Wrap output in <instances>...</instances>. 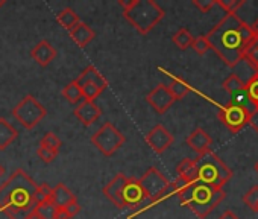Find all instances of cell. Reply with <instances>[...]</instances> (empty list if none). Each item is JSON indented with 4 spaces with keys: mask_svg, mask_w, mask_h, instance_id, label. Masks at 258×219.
<instances>
[{
    "mask_svg": "<svg viewBox=\"0 0 258 219\" xmlns=\"http://www.w3.org/2000/svg\"><path fill=\"white\" fill-rule=\"evenodd\" d=\"M46 115L47 110L44 108V105H41L32 94H26L13 110V116L26 130H32L34 127H37Z\"/></svg>",
    "mask_w": 258,
    "mask_h": 219,
    "instance_id": "cell-7",
    "label": "cell"
},
{
    "mask_svg": "<svg viewBox=\"0 0 258 219\" xmlns=\"http://www.w3.org/2000/svg\"><path fill=\"white\" fill-rule=\"evenodd\" d=\"M146 102L155 110L158 115H164L167 110L175 103V97L172 96L167 85L160 84L152 91L146 94Z\"/></svg>",
    "mask_w": 258,
    "mask_h": 219,
    "instance_id": "cell-11",
    "label": "cell"
},
{
    "mask_svg": "<svg viewBox=\"0 0 258 219\" xmlns=\"http://www.w3.org/2000/svg\"><path fill=\"white\" fill-rule=\"evenodd\" d=\"M247 125H250V127H252V128H253V130L258 133V108H255L253 112L250 113Z\"/></svg>",
    "mask_w": 258,
    "mask_h": 219,
    "instance_id": "cell-39",
    "label": "cell"
},
{
    "mask_svg": "<svg viewBox=\"0 0 258 219\" xmlns=\"http://www.w3.org/2000/svg\"><path fill=\"white\" fill-rule=\"evenodd\" d=\"M5 5V0H0V8H2Z\"/></svg>",
    "mask_w": 258,
    "mask_h": 219,
    "instance_id": "cell-45",
    "label": "cell"
},
{
    "mask_svg": "<svg viewBox=\"0 0 258 219\" xmlns=\"http://www.w3.org/2000/svg\"><path fill=\"white\" fill-rule=\"evenodd\" d=\"M62 210L66 211V214L69 217H72V216H75V214H78L81 211V205L78 204V201H72L70 204H67L66 207H62Z\"/></svg>",
    "mask_w": 258,
    "mask_h": 219,
    "instance_id": "cell-38",
    "label": "cell"
},
{
    "mask_svg": "<svg viewBox=\"0 0 258 219\" xmlns=\"http://www.w3.org/2000/svg\"><path fill=\"white\" fill-rule=\"evenodd\" d=\"M145 142L157 152V154H163L166 152L175 142L172 133L161 124L155 125L146 136H145Z\"/></svg>",
    "mask_w": 258,
    "mask_h": 219,
    "instance_id": "cell-10",
    "label": "cell"
},
{
    "mask_svg": "<svg viewBox=\"0 0 258 219\" xmlns=\"http://www.w3.org/2000/svg\"><path fill=\"white\" fill-rule=\"evenodd\" d=\"M222 87H223L225 91H228V93L232 96V94H235V93L244 90V88H246V84L243 82L241 78H238V76H235V75L232 73V75H229V76L223 81Z\"/></svg>",
    "mask_w": 258,
    "mask_h": 219,
    "instance_id": "cell-27",
    "label": "cell"
},
{
    "mask_svg": "<svg viewBox=\"0 0 258 219\" xmlns=\"http://www.w3.org/2000/svg\"><path fill=\"white\" fill-rule=\"evenodd\" d=\"M58 207L52 201H40L35 207V211L43 217V219H55L58 213Z\"/></svg>",
    "mask_w": 258,
    "mask_h": 219,
    "instance_id": "cell-28",
    "label": "cell"
},
{
    "mask_svg": "<svg viewBox=\"0 0 258 219\" xmlns=\"http://www.w3.org/2000/svg\"><path fill=\"white\" fill-rule=\"evenodd\" d=\"M250 31H252L253 37H258V19H256V20H255V23L250 26Z\"/></svg>",
    "mask_w": 258,
    "mask_h": 219,
    "instance_id": "cell-42",
    "label": "cell"
},
{
    "mask_svg": "<svg viewBox=\"0 0 258 219\" xmlns=\"http://www.w3.org/2000/svg\"><path fill=\"white\" fill-rule=\"evenodd\" d=\"M173 43L178 46V49L181 50H187L188 47H191V43L195 40V37L191 35V32L187 28H181L173 37H172Z\"/></svg>",
    "mask_w": 258,
    "mask_h": 219,
    "instance_id": "cell-24",
    "label": "cell"
},
{
    "mask_svg": "<svg viewBox=\"0 0 258 219\" xmlns=\"http://www.w3.org/2000/svg\"><path fill=\"white\" fill-rule=\"evenodd\" d=\"M62 96H64L70 103H73V105L81 103V100L84 99L82 91H81V87H79L75 81H72L70 84H67V85L62 88Z\"/></svg>",
    "mask_w": 258,
    "mask_h": 219,
    "instance_id": "cell-25",
    "label": "cell"
},
{
    "mask_svg": "<svg viewBox=\"0 0 258 219\" xmlns=\"http://www.w3.org/2000/svg\"><path fill=\"white\" fill-rule=\"evenodd\" d=\"M219 119L220 122L231 131V133H238L241 131L247 122H249V116L250 112L240 105H234V103H226L225 106H222L219 110Z\"/></svg>",
    "mask_w": 258,
    "mask_h": 219,
    "instance_id": "cell-9",
    "label": "cell"
},
{
    "mask_svg": "<svg viewBox=\"0 0 258 219\" xmlns=\"http://www.w3.org/2000/svg\"><path fill=\"white\" fill-rule=\"evenodd\" d=\"M243 60L255 70L258 72V37H253V40L250 41V44L246 49V53L243 57Z\"/></svg>",
    "mask_w": 258,
    "mask_h": 219,
    "instance_id": "cell-26",
    "label": "cell"
},
{
    "mask_svg": "<svg viewBox=\"0 0 258 219\" xmlns=\"http://www.w3.org/2000/svg\"><path fill=\"white\" fill-rule=\"evenodd\" d=\"M73 115L82 122V125L85 127H90L93 125L99 116L102 115L100 108L96 105V102H91V100H82L81 103H78V106L73 110Z\"/></svg>",
    "mask_w": 258,
    "mask_h": 219,
    "instance_id": "cell-14",
    "label": "cell"
},
{
    "mask_svg": "<svg viewBox=\"0 0 258 219\" xmlns=\"http://www.w3.org/2000/svg\"><path fill=\"white\" fill-rule=\"evenodd\" d=\"M118 4L123 8V17L142 35H148L166 16L164 10L154 0H120Z\"/></svg>",
    "mask_w": 258,
    "mask_h": 219,
    "instance_id": "cell-4",
    "label": "cell"
},
{
    "mask_svg": "<svg viewBox=\"0 0 258 219\" xmlns=\"http://www.w3.org/2000/svg\"><path fill=\"white\" fill-rule=\"evenodd\" d=\"M37 155H38V157H40V158H41L44 163H52V161L56 158L58 152H55V151H52V149H49V148L43 146V145H38Z\"/></svg>",
    "mask_w": 258,
    "mask_h": 219,
    "instance_id": "cell-35",
    "label": "cell"
},
{
    "mask_svg": "<svg viewBox=\"0 0 258 219\" xmlns=\"http://www.w3.org/2000/svg\"><path fill=\"white\" fill-rule=\"evenodd\" d=\"M52 199V187L47 183L38 186V202L40 201H50Z\"/></svg>",
    "mask_w": 258,
    "mask_h": 219,
    "instance_id": "cell-36",
    "label": "cell"
},
{
    "mask_svg": "<svg viewBox=\"0 0 258 219\" xmlns=\"http://www.w3.org/2000/svg\"><path fill=\"white\" fill-rule=\"evenodd\" d=\"M127 177L124 174H117L105 187H103V195L117 207V208H124L123 205V201H121V192H123V187H124V183H126Z\"/></svg>",
    "mask_w": 258,
    "mask_h": 219,
    "instance_id": "cell-13",
    "label": "cell"
},
{
    "mask_svg": "<svg viewBox=\"0 0 258 219\" xmlns=\"http://www.w3.org/2000/svg\"><path fill=\"white\" fill-rule=\"evenodd\" d=\"M255 171H256V172H258V161H256V163H255Z\"/></svg>",
    "mask_w": 258,
    "mask_h": 219,
    "instance_id": "cell-46",
    "label": "cell"
},
{
    "mask_svg": "<svg viewBox=\"0 0 258 219\" xmlns=\"http://www.w3.org/2000/svg\"><path fill=\"white\" fill-rule=\"evenodd\" d=\"M217 219H238V216L234 213V211H231V210H226V211H223Z\"/></svg>",
    "mask_w": 258,
    "mask_h": 219,
    "instance_id": "cell-40",
    "label": "cell"
},
{
    "mask_svg": "<svg viewBox=\"0 0 258 219\" xmlns=\"http://www.w3.org/2000/svg\"><path fill=\"white\" fill-rule=\"evenodd\" d=\"M145 199H146V195L140 186V181L134 177H131V178L127 177L124 187H123V192H121V201H123L124 208L136 210L137 207L142 205V202Z\"/></svg>",
    "mask_w": 258,
    "mask_h": 219,
    "instance_id": "cell-12",
    "label": "cell"
},
{
    "mask_svg": "<svg viewBox=\"0 0 258 219\" xmlns=\"http://www.w3.org/2000/svg\"><path fill=\"white\" fill-rule=\"evenodd\" d=\"M176 172H178V177L188 181V183H195L198 181V172H196V165H195V160L191 158H185L182 160L178 168H176Z\"/></svg>",
    "mask_w": 258,
    "mask_h": 219,
    "instance_id": "cell-21",
    "label": "cell"
},
{
    "mask_svg": "<svg viewBox=\"0 0 258 219\" xmlns=\"http://www.w3.org/2000/svg\"><path fill=\"white\" fill-rule=\"evenodd\" d=\"M5 174V168L2 166V165H0V178H2V175Z\"/></svg>",
    "mask_w": 258,
    "mask_h": 219,
    "instance_id": "cell-44",
    "label": "cell"
},
{
    "mask_svg": "<svg viewBox=\"0 0 258 219\" xmlns=\"http://www.w3.org/2000/svg\"><path fill=\"white\" fill-rule=\"evenodd\" d=\"M191 49L198 53V55H205L208 50H210V43L207 40L205 35H201V37H196L191 43Z\"/></svg>",
    "mask_w": 258,
    "mask_h": 219,
    "instance_id": "cell-34",
    "label": "cell"
},
{
    "mask_svg": "<svg viewBox=\"0 0 258 219\" xmlns=\"http://www.w3.org/2000/svg\"><path fill=\"white\" fill-rule=\"evenodd\" d=\"M167 87H169L172 96L175 97V100H181V99H184L190 93V85L184 79H181V78H173L172 84L167 85Z\"/></svg>",
    "mask_w": 258,
    "mask_h": 219,
    "instance_id": "cell-23",
    "label": "cell"
},
{
    "mask_svg": "<svg viewBox=\"0 0 258 219\" xmlns=\"http://www.w3.org/2000/svg\"><path fill=\"white\" fill-rule=\"evenodd\" d=\"M55 219H70V217L66 214V211H64L62 208H59L58 213H56V216H55Z\"/></svg>",
    "mask_w": 258,
    "mask_h": 219,
    "instance_id": "cell-41",
    "label": "cell"
},
{
    "mask_svg": "<svg viewBox=\"0 0 258 219\" xmlns=\"http://www.w3.org/2000/svg\"><path fill=\"white\" fill-rule=\"evenodd\" d=\"M246 91L247 96L255 108H258V72L246 82Z\"/></svg>",
    "mask_w": 258,
    "mask_h": 219,
    "instance_id": "cell-30",
    "label": "cell"
},
{
    "mask_svg": "<svg viewBox=\"0 0 258 219\" xmlns=\"http://www.w3.org/2000/svg\"><path fill=\"white\" fill-rule=\"evenodd\" d=\"M19 136V131L5 119H0V151L7 149Z\"/></svg>",
    "mask_w": 258,
    "mask_h": 219,
    "instance_id": "cell-20",
    "label": "cell"
},
{
    "mask_svg": "<svg viewBox=\"0 0 258 219\" xmlns=\"http://www.w3.org/2000/svg\"><path fill=\"white\" fill-rule=\"evenodd\" d=\"M244 4V0H216V5H219L226 14H235L237 10L241 8Z\"/></svg>",
    "mask_w": 258,
    "mask_h": 219,
    "instance_id": "cell-31",
    "label": "cell"
},
{
    "mask_svg": "<svg viewBox=\"0 0 258 219\" xmlns=\"http://www.w3.org/2000/svg\"><path fill=\"white\" fill-rule=\"evenodd\" d=\"M69 34H70L72 40H73L79 47H87V44H90V43L94 40V37H96L94 31H93L87 23H82V22H81L76 28H73Z\"/></svg>",
    "mask_w": 258,
    "mask_h": 219,
    "instance_id": "cell-17",
    "label": "cell"
},
{
    "mask_svg": "<svg viewBox=\"0 0 258 219\" xmlns=\"http://www.w3.org/2000/svg\"><path fill=\"white\" fill-rule=\"evenodd\" d=\"M193 5L201 13H208L216 5V0H193Z\"/></svg>",
    "mask_w": 258,
    "mask_h": 219,
    "instance_id": "cell-37",
    "label": "cell"
},
{
    "mask_svg": "<svg viewBox=\"0 0 258 219\" xmlns=\"http://www.w3.org/2000/svg\"><path fill=\"white\" fill-rule=\"evenodd\" d=\"M56 20H58V23H59L64 29H67L69 32L81 23L79 16H78L72 8H69V7L64 8V10L56 16Z\"/></svg>",
    "mask_w": 258,
    "mask_h": 219,
    "instance_id": "cell-22",
    "label": "cell"
},
{
    "mask_svg": "<svg viewBox=\"0 0 258 219\" xmlns=\"http://www.w3.org/2000/svg\"><path fill=\"white\" fill-rule=\"evenodd\" d=\"M37 204L38 184L23 169H16L0 184V211L10 219H26Z\"/></svg>",
    "mask_w": 258,
    "mask_h": 219,
    "instance_id": "cell-2",
    "label": "cell"
},
{
    "mask_svg": "<svg viewBox=\"0 0 258 219\" xmlns=\"http://www.w3.org/2000/svg\"><path fill=\"white\" fill-rule=\"evenodd\" d=\"M79 87H81L84 100H91V102H94L99 97V94L103 91L102 87H99L97 84H93V82H87V84H82Z\"/></svg>",
    "mask_w": 258,
    "mask_h": 219,
    "instance_id": "cell-29",
    "label": "cell"
},
{
    "mask_svg": "<svg viewBox=\"0 0 258 219\" xmlns=\"http://www.w3.org/2000/svg\"><path fill=\"white\" fill-rule=\"evenodd\" d=\"M75 82L78 85H82V84H87V82H93V84H97L99 87H102L103 90L108 87V81L103 78V75L94 67V66H88L76 79Z\"/></svg>",
    "mask_w": 258,
    "mask_h": 219,
    "instance_id": "cell-18",
    "label": "cell"
},
{
    "mask_svg": "<svg viewBox=\"0 0 258 219\" xmlns=\"http://www.w3.org/2000/svg\"><path fill=\"white\" fill-rule=\"evenodd\" d=\"M56 55H58L56 49H55L47 40L40 41V43L31 50V57L34 58V61H35L37 64L43 66V67L49 66V64L56 58Z\"/></svg>",
    "mask_w": 258,
    "mask_h": 219,
    "instance_id": "cell-15",
    "label": "cell"
},
{
    "mask_svg": "<svg viewBox=\"0 0 258 219\" xmlns=\"http://www.w3.org/2000/svg\"><path fill=\"white\" fill-rule=\"evenodd\" d=\"M58 208L66 207L67 204H70L72 201H76V196L73 195V192L62 183H59L58 186H55L52 189V199H50Z\"/></svg>",
    "mask_w": 258,
    "mask_h": 219,
    "instance_id": "cell-19",
    "label": "cell"
},
{
    "mask_svg": "<svg viewBox=\"0 0 258 219\" xmlns=\"http://www.w3.org/2000/svg\"><path fill=\"white\" fill-rule=\"evenodd\" d=\"M124 142H126L124 136H123L111 122L103 124V127L91 136V143H93L105 157L114 155V154L123 146Z\"/></svg>",
    "mask_w": 258,
    "mask_h": 219,
    "instance_id": "cell-8",
    "label": "cell"
},
{
    "mask_svg": "<svg viewBox=\"0 0 258 219\" xmlns=\"http://www.w3.org/2000/svg\"><path fill=\"white\" fill-rule=\"evenodd\" d=\"M176 195L181 204L187 205L199 219H205L226 196L223 189H216L201 181L185 186Z\"/></svg>",
    "mask_w": 258,
    "mask_h": 219,
    "instance_id": "cell-3",
    "label": "cell"
},
{
    "mask_svg": "<svg viewBox=\"0 0 258 219\" xmlns=\"http://www.w3.org/2000/svg\"><path fill=\"white\" fill-rule=\"evenodd\" d=\"M40 145H43V146H46V148H49V149L55 151V152H58V151H59V148L62 146V143H61L59 137H58L55 133H52V131L44 134V137L40 140Z\"/></svg>",
    "mask_w": 258,
    "mask_h": 219,
    "instance_id": "cell-32",
    "label": "cell"
},
{
    "mask_svg": "<svg viewBox=\"0 0 258 219\" xmlns=\"http://www.w3.org/2000/svg\"><path fill=\"white\" fill-rule=\"evenodd\" d=\"M205 37L210 49L232 69L243 60L247 46L253 40L250 26L237 14H226Z\"/></svg>",
    "mask_w": 258,
    "mask_h": 219,
    "instance_id": "cell-1",
    "label": "cell"
},
{
    "mask_svg": "<svg viewBox=\"0 0 258 219\" xmlns=\"http://www.w3.org/2000/svg\"><path fill=\"white\" fill-rule=\"evenodd\" d=\"M244 204L255 213H258V186H252L243 196Z\"/></svg>",
    "mask_w": 258,
    "mask_h": 219,
    "instance_id": "cell-33",
    "label": "cell"
},
{
    "mask_svg": "<svg viewBox=\"0 0 258 219\" xmlns=\"http://www.w3.org/2000/svg\"><path fill=\"white\" fill-rule=\"evenodd\" d=\"M198 181L216 189H222L232 177V171L219 158L217 154L208 151L195 158Z\"/></svg>",
    "mask_w": 258,
    "mask_h": 219,
    "instance_id": "cell-5",
    "label": "cell"
},
{
    "mask_svg": "<svg viewBox=\"0 0 258 219\" xmlns=\"http://www.w3.org/2000/svg\"><path fill=\"white\" fill-rule=\"evenodd\" d=\"M26 219H43V217H41V216H40V214H38V213L34 210V211H32V213H31V214H29Z\"/></svg>",
    "mask_w": 258,
    "mask_h": 219,
    "instance_id": "cell-43",
    "label": "cell"
},
{
    "mask_svg": "<svg viewBox=\"0 0 258 219\" xmlns=\"http://www.w3.org/2000/svg\"><path fill=\"white\" fill-rule=\"evenodd\" d=\"M185 142H187V145H188L198 155L211 151L210 148H211L213 140H211V137L207 134V131L202 130V128H196V130L185 139Z\"/></svg>",
    "mask_w": 258,
    "mask_h": 219,
    "instance_id": "cell-16",
    "label": "cell"
},
{
    "mask_svg": "<svg viewBox=\"0 0 258 219\" xmlns=\"http://www.w3.org/2000/svg\"><path fill=\"white\" fill-rule=\"evenodd\" d=\"M139 181H140V186L146 195V199H149L151 204H155L158 201H163V199L175 195L172 183L155 166H151L139 178Z\"/></svg>",
    "mask_w": 258,
    "mask_h": 219,
    "instance_id": "cell-6",
    "label": "cell"
}]
</instances>
